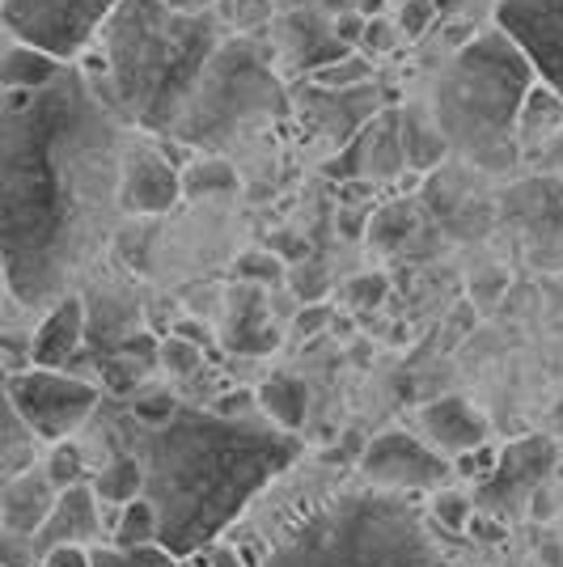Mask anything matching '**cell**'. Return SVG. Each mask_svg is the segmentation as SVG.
Masks as SVG:
<instances>
[{
    "instance_id": "bcb514c9",
    "label": "cell",
    "mask_w": 563,
    "mask_h": 567,
    "mask_svg": "<svg viewBox=\"0 0 563 567\" xmlns=\"http://www.w3.org/2000/svg\"><path fill=\"white\" fill-rule=\"evenodd\" d=\"M178 567H208V564H204V559H195V555H191V559H183V564H178Z\"/></svg>"
},
{
    "instance_id": "7bdbcfd3",
    "label": "cell",
    "mask_w": 563,
    "mask_h": 567,
    "mask_svg": "<svg viewBox=\"0 0 563 567\" xmlns=\"http://www.w3.org/2000/svg\"><path fill=\"white\" fill-rule=\"evenodd\" d=\"M174 334H183V339H191V343H199L204 352H212V331L204 327V322H191V318H183V322L174 327Z\"/></svg>"
},
{
    "instance_id": "8992f818",
    "label": "cell",
    "mask_w": 563,
    "mask_h": 567,
    "mask_svg": "<svg viewBox=\"0 0 563 567\" xmlns=\"http://www.w3.org/2000/svg\"><path fill=\"white\" fill-rule=\"evenodd\" d=\"M276 51L263 43V34H234L212 55L208 72L199 76L183 118L174 123V141L187 148H225L258 123L288 115V94L280 76L272 72Z\"/></svg>"
},
{
    "instance_id": "277c9868",
    "label": "cell",
    "mask_w": 563,
    "mask_h": 567,
    "mask_svg": "<svg viewBox=\"0 0 563 567\" xmlns=\"http://www.w3.org/2000/svg\"><path fill=\"white\" fill-rule=\"evenodd\" d=\"M255 567H449V559L416 499L360 478L284 525Z\"/></svg>"
},
{
    "instance_id": "4316f807",
    "label": "cell",
    "mask_w": 563,
    "mask_h": 567,
    "mask_svg": "<svg viewBox=\"0 0 563 567\" xmlns=\"http://www.w3.org/2000/svg\"><path fill=\"white\" fill-rule=\"evenodd\" d=\"M216 13L234 34H267L272 22L280 18V4L276 0H221Z\"/></svg>"
},
{
    "instance_id": "f1b7e54d",
    "label": "cell",
    "mask_w": 563,
    "mask_h": 567,
    "mask_svg": "<svg viewBox=\"0 0 563 567\" xmlns=\"http://www.w3.org/2000/svg\"><path fill=\"white\" fill-rule=\"evenodd\" d=\"M43 466H48L51 483L64 492V487H76V483H85L90 478V471H85V450L76 445V441H55L48 450V457H43Z\"/></svg>"
},
{
    "instance_id": "836d02e7",
    "label": "cell",
    "mask_w": 563,
    "mask_h": 567,
    "mask_svg": "<svg viewBox=\"0 0 563 567\" xmlns=\"http://www.w3.org/2000/svg\"><path fill=\"white\" fill-rule=\"evenodd\" d=\"M500 457H504V450H492V445L483 441V445H474V450L458 453V457H453V471H458V478H474V483H483V478H492L495 474Z\"/></svg>"
},
{
    "instance_id": "9a60e30c",
    "label": "cell",
    "mask_w": 563,
    "mask_h": 567,
    "mask_svg": "<svg viewBox=\"0 0 563 567\" xmlns=\"http://www.w3.org/2000/svg\"><path fill=\"white\" fill-rule=\"evenodd\" d=\"M55 504H60V487L51 483L43 462L13 474V478H4V487H0V534L34 538L48 525Z\"/></svg>"
},
{
    "instance_id": "f546056e",
    "label": "cell",
    "mask_w": 563,
    "mask_h": 567,
    "mask_svg": "<svg viewBox=\"0 0 563 567\" xmlns=\"http://www.w3.org/2000/svg\"><path fill=\"white\" fill-rule=\"evenodd\" d=\"M428 517H432V525H441V529H449V534H458V529H467L470 520H474V499H470L467 492L441 487V492H432Z\"/></svg>"
},
{
    "instance_id": "484cf974",
    "label": "cell",
    "mask_w": 563,
    "mask_h": 567,
    "mask_svg": "<svg viewBox=\"0 0 563 567\" xmlns=\"http://www.w3.org/2000/svg\"><path fill=\"white\" fill-rule=\"evenodd\" d=\"M369 81H373V55L360 48L348 51L344 60H330V64L309 72V85H318V90H356Z\"/></svg>"
},
{
    "instance_id": "f35d334b",
    "label": "cell",
    "mask_w": 563,
    "mask_h": 567,
    "mask_svg": "<svg viewBox=\"0 0 563 567\" xmlns=\"http://www.w3.org/2000/svg\"><path fill=\"white\" fill-rule=\"evenodd\" d=\"M365 25H369V18H365L360 9H344V13H335V39L348 43V48H360Z\"/></svg>"
},
{
    "instance_id": "4dcf8cb0",
    "label": "cell",
    "mask_w": 563,
    "mask_h": 567,
    "mask_svg": "<svg viewBox=\"0 0 563 567\" xmlns=\"http://www.w3.org/2000/svg\"><path fill=\"white\" fill-rule=\"evenodd\" d=\"M234 276L242 284H255V288H276V284H284L288 271H284L280 255H272V250H246L234 262Z\"/></svg>"
},
{
    "instance_id": "d4e9b609",
    "label": "cell",
    "mask_w": 563,
    "mask_h": 567,
    "mask_svg": "<svg viewBox=\"0 0 563 567\" xmlns=\"http://www.w3.org/2000/svg\"><path fill=\"white\" fill-rule=\"evenodd\" d=\"M94 567H178L183 559L162 543L149 546H115V543H94L90 546Z\"/></svg>"
},
{
    "instance_id": "d6a6232c",
    "label": "cell",
    "mask_w": 563,
    "mask_h": 567,
    "mask_svg": "<svg viewBox=\"0 0 563 567\" xmlns=\"http://www.w3.org/2000/svg\"><path fill=\"white\" fill-rule=\"evenodd\" d=\"M437 18H441L437 0H399V9H395V22H399L407 43H420L423 34H428V25L437 22Z\"/></svg>"
},
{
    "instance_id": "2e32d148",
    "label": "cell",
    "mask_w": 563,
    "mask_h": 567,
    "mask_svg": "<svg viewBox=\"0 0 563 567\" xmlns=\"http://www.w3.org/2000/svg\"><path fill=\"white\" fill-rule=\"evenodd\" d=\"M102 499H98L94 483H76V487H64L60 492V504L51 508L48 525L34 534V550L48 555L51 546H94L102 538Z\"/></svg>"
},
{
    "instance_id": "52a82bcc",
    "label": "cell",
    "mask_w": 563,
    "mask_h": 567,
    "mask_svg": "<svg viewBox=\"0 0 563 567\" xmlns=\"http://www.w3.org/2000/svg\"><path fill=\"white\" fill-rule=\"evenodd\" d=\"M4 399L22 411V420L48 445L55 441H69L76 427L85 424L102 402V390H98L90 378H72L69 369H25V373H9L4 378Z\"/></svg>"
},
{
    "instance_id": "ee69618b",
    "label": "cell",
    "mask_w": 563,
    "mask_h": 567,
    "mask_svg": "<svg viewBox=\"0 0 563 567\" xmlns=\"http://www.w3.org/2000/svg\"><path fill=\"white\" fill-rule=\"evenodd\" d=\"M170 9H178V13H208V9H216L221 0H165Z\"/></svg>"
},
{
    "instance_id": "e575fe53",
    "label": "cell",
    "mask_w": 563,
    "mask_h": 567,
    "mask_svg": "<svg viewBox=\"0 0 563 567\" xmlns=\"http://www.w3.org/2000/svg\"><path fill=\"white\" fill-rule=\"evenodd\" d=\"M402 43V30H399V22L395 18H369V25H365V39H360V51H369V55H390V51L399 48Z\"/></svg>"
},
{
    "instance_id": "83f0119b",
    "label": "cell",
    "mask_w": 563,
    "mask_h": 567,
    "mask_svg": "<svg viewBox=\"0 0 563 567\" xmlns=\"http://www.w3.org/2000/svg\"><path fill=\"white\" fill-rule=\"evenodd\" d=\"M183 187H187V195H229V190H237V169L225 162V157H204V162H195V166L183 169Z\"/></svg>"
},
{
    "instance_id": "f6af8a7d",
    "label": "cell",
    "mask_w": 563,
    "mask_h": 567,
    "mask_svg": "<svg viewBox=\"0 0 563 567\" xmlns=\"http://www.w3.org/2000/svg\"><path fill=\"white\" fill-rule=\"evenodd\" d=\"M390 4H395V0H356V9H360L365 18H381V13H390Z\"/></svg>"
},
{
    "instance_id": "7402d4cb",
    "label": "cell",
    "mask_w": 563,
    "mask_h": 567,
    "mask_svg": "<svg viewBox=\"0 0 563 567\" xmlns=\"http://www.w3.org/2000/svg\"><path fill=\"white\" fill-rule=\"evenodd\" d=\"M306 385L297 378H288V373H276V378H267L258 385V406H263V415L272 420V424L288 427V432H297L301 420H306Z\"/></svg>"
},
{
    "instance_id": "1f68e13d",
    "label": "cell",
    "mask_w": 563,
    "mask_h": 567,
    "mask_svg": "<svg viewBox=\"0 0 563 567\" xmlns=\"http://www.w3.org/2000/svg\"><path fill=\"white\" fill-rule=\"evenodd\" d=\"M157 360H162L165 373H174V378H195L204 369V348L183 339V334H170L157 348Z\"/></svg>"
},
{
    "instance_id": "b9f144b4",
    "label": "cell",
    "mask_w": 563,
    "mask_h": 567,
    "mask_svg": "<svg viewBox=\"0 0 563 567\" xmlns=\"http://www.w3.org/2000/svg\"><path fill=\"white\" fill-rule=\"evenodd\" d=\"M204 564L208 567H255L242 550H234V546H225V543H216L204 550Z\"/></svg>"
},
{
    "instance_id": "ba28073f",
    "label": "cell",
    "mask_w": 563,
    "mask_h": 567,
    "mask_svg": "<svg viewBox=\"0 0 563 567\" xmlns=\"http://www.w3.org/2000/svg\"><path fill=\"white\" fill-rule=\"evenodd\" d=\"M123 0H4V34L55 51L76 64L98 43V30Z\"/></svg>"
},
{
    "instance_id": "60d3db41",
    "label": "cell",
    "mask_w": 563,
    "mask_h": 567,
    "mask_svg": "<svg viewBox=\"0 0 563 567\" xmlns=\"http://www.w3.org/2000/svg\"><path fill=\"white\" fill-rule=\"evenodd\" d=\"M136 378H141V369H136V355H132L127 364H106V369H102V381H106V390H111V394H132Z\"/></svg>"
},
{
    "instance_id": "c3c4849f",
    "label": "cell",
    "mask_w": 563,
    "mask_h": 567,
    "mask_svg": "<svg viewBox=\"0 0 563 567\" xmlns=\"http://www.w3.org/2000/svg\"><path fill=\"white\" fill-rule=\"evenodd\" d=\"M395 4H399V0H395Z\"/></svg>"
},
{
    "instance_id": "603a6c76",
    "label": "cell",
    "mask_w": 563,
    "mask_h": 567,
    "mask_svg": "<svg viewBox=\"0 0 563 567\" xmlns=\"http://www.w3.org/2000/svg\"><path fill=\"white\" fill-rule=\"evenodd\" d=\"M90 483H94L98 499H102L106 508H123L127 499L144 496V462L136 453H119V457H111Z\"/></svg>"
},
{
    "instance_id": "ac0fdd59",
    "label": "cell",
    "mask_w": 563,
    "mask_h": 567,
    "mask_svg": "<svg viewBox=\"0 0 563 567\" xmlns=\"http://www.w3.org/2000/svg\"><path fill=\"white\" fill-rule=\"evenodd\" d=\"M64 69H69V60H60L55 51L34 48L25 39L4 34V55H0V90L4 94H13V90H43Z\"/></svg>"
},
{
    "instance_id": "7a4b0ae2",
    "label": "cell",
    "mask_w": 563,
    "mask_h": 567,
    "mask_svg": "<svg viewBox=\"0 0 563 567\" xmlns=\"http://www.w3.org/2000/svg\"><path fill=\"white\" fill-rule=\"evenodd\" d=\"M132 453L144 462V496L162 513V546L178 559L216 546L284 471L301 462V436L267 415H221L178 406L141 424Z\"/></svg>"
},
{
    "instance_id": "74e56055",
    "label": "cell",
    "mask_w": 563,
    "mask_h": 567,
    "mask_svg": "<svg viewBox=\"0 0 563 567\" xmlns=\"http://www.w3.org/2000/svg\"><path fill=\"white\" fill-rule=\"evenodd\" d=\"M330 322H335V309L323 306V301H306V309L293 322V331H297V339H314L318 331H327Z\"/></svg>"
},
{
    "instance_id": "7c38bea8",
    "label": "cell",
    "mask_w": 563,
    "mask_h": 567,
    "mask_svg": "<svg viewBox=\"0 0 563 567\" xmlns=\"http://www.w3.org/2000/svg\"><path fill=\"white\" fill-rule=\"evenodd\" d=\"M407 169V148H402V111H381L373 115L344 153L327 166L330 178H360V183H386Z\"/></svg>"
},
{
    "instance_id": "cb8c5ba5",
    "label": "cell",
    "mask_w": 563,
    "mask_h": 567,
    "mask_svg": "<svg viewBox=\"0 0 563 567\" xmlns=\"http://www.w3.org/2000/svg\"><path fill=\"white\" fill-rule=\"evenodd\" d=\"M111 543L115 546H149L162 543V513L149 496L127 499L123 508H115L111 520Z\"/></svg>"
},
{
    "instance_id": "44dd1931",
    "label": "cell",
    "mask_w": 563,
    "mask_h": 567,
    "mask_svg": "<svg viewBox=\"0 0 563 567\" xmlns=\"http://www.w3.org/2000/svg\"><path fill=\"white\" fill-rule=\"evenodd\" d=\"M402 148H407V166L411 169H432L453 144L441 132L437 115H428V111H402Z\"/></svg>"
},
{
    "instance_id": "d6986e66",
    "label": "cell",
    "mask_w": 563,
    "mask_h": 567,
    "mask_svg": "<svg viewBox=\"0 0 563 567\" xmlns=\"http://www.w3.org/2000/svg\"><path fill=\"white\" fill-rule=\"evenodd\" d=\"M560 132H563V94L555 85L539 81L530 90V97H525V106H521V118H516V144H521L525 157H534Z\"/></svg>"
},
{
    "instance_id": "d590c367",
    "label": "cell",
    "mask_w": 563,
    "mask_h": 567,
    "mask_svg": "<svg viewBox=\"0 0 563 567\" xmlns=\"http://www.w3.org/2000/svg\"><path fill=\"white\" fill-rule=\"evenodd\" d=\"M386 292H390L386 276H356V280L348 284V301L360 306V309L381 306V301H386Z\"/></svg>"
},
{
    "instance_id": "8d00e7d4",
    "label": "cell",
    "mask_w": 563,
    "mask_h": 567,
    "mask_svg": "<svg viewBox=\"0 0 563 567\" xmlns=\"http://www.w3.org/2000/svg\"><path fill=\"white\" fill-rule=\"evenodd\" d=\"M212 411H221V415H234V420H246V415H263V406H258V390H229V394H221V399L212 402Z\"/></svg>"
},
{
    "instance_id": "5b68a950",
    "label": "cell",
    "mask_w": 563,
    "mask_h": 567,
    "mask_svg": "<svg viewBox=\"0 0 563 567\" xmlns=\"http://www.w3.org/2000/svg\"><path fill=\"white\" fill-rule=\"evenodd\" d=\"M539 81L530 51L504 25H488L449 60L432 115L449 144L474 166L509 169L516 157H525L516 144V118Z\"/></svg>"
},
{
    "instance_id": "e0dca14e",
    "label": "cell",
    "mask_w": 563,
    "mask_h": 567,
    "mask_svg": "<svg viewBox=\"0 0 563 567\" xmlns=\"http://www.w3.org/2000/svg\"><path fill=\"white\" fill-rule=\"evenodd\" d=\"M85 322H90L85 301L76 292H64L55 306H48V313L39 318V331H34V364L69 369L85 343Z\"/></svg>"
},
{
    "instance_id": "ab89813d",
    "label": "cell",
    "mask_w": 563,
    "mask_h": 567,
    "mask_svg": "<svg viewBox=\"0 0 563 567\" xmlns=\"http://www.w3.org/2000/svg\"><path fill=\"white\" fill-rule=\"evenodd\" d=\"M43 567H94V555H90V546H51L48 555H43Z\"/></svg>"
},
{
    "instance_id": "9c48e42d",
    "label": "cell",
    "mask_w": 563,
    "mask_h": 567,
    "mask_svg": "<svg viewBox=\"0 0 563 567\" xmlns=\"http://www.w3.org/2000/svg\"><path fill=\"white\" fill-rule=\"evenodd\" d=\"M356 474L373 487L386 492H407V496H432L449 487L453 478V462L437 445H428L420 432H407V427H390L373 436L360 457H356Z\"/></svg>"
},
{
    "instance_id": "6da1fadb",
    "label": "cell",
    "mask_w": 563,
    "mask_h": 567,
    "mask_svg": "<svg viewBox=\"0 0 563 567\" xmlns=\"http://www.w3.org/2000/svg\"><path fill=\"white\" fill-rule=\"evenodd\" d=\"M127 118L94 90L81 60L43 90L0 102V246L4 292L55 306L102 255L123 204Z\"/></svg>"
},
{
    "instance_id": "3957f363",
    "label": "cell",
    "mask_w": 563,
    "mask_h": 567,
    "mask_svg": "<svg viewBox=\"0 0 563 567\" xmlns=\"http://www.w3.org/2000/svg\"><path fill=\"white\" fill-rule=\"evenodd\" d=\"M225 39L229 25L216 9L178 13L165 0H123L81 55V69L132 127L170 136Z\"/></svg>"
},
{
    "instance_id": "5bb4252c",
    "label": "cell",
    "mask_w": 563,
    "mask_h": 567,
    "mask_svg": "<svg viewBox=\"0 0 563 567\" xmlns=\"http://www.w3.org/2000/svg\"><path fill=\"white\" fill-rule=\"evenodd\" d=\"M416 432H420L428 445H437L446 457H458V453L483 445L492 424H488V415L474 402L449 394V399L423 402L420 411H416Z\"/></svg>"
},
{
    "instance_id": "8fae6325",
    "label": "cell",
    "mask_w": 563,
    "mask_h": 567,
    "mask_svg": "<svg viewBox=\"0 0 563 567\" xmlns=\"http://www.w3.org/2000/svg\"><path fill=\"white\" fill-rule=\"evenodd\" d=\"M495 25L530 51L542 81L563 94V0H495Z\"/></svg>"
},
{
    "instance_id": "4fadbf2b",
    "label": "cell",
    "mask_w": 563,
    "mask_h": 567,
    "mask_svg": "<svg viewBox=\"0 0 563 567\" xmlns=\"http://www.w3.org/2000/svg\"><path fill=\"white\" fill-rule=\"evenodd\" d=\"M555 466V445L551 441H521V445H509L500 466H495L492 478H483V492H479V508H492L500 517H509L513 508H521L525 499L542 487L546 471Z\"/></svg>"
},
{
    "instance_id": "30bf717a",
    "label": "cell",
    "mask_w": 563,
    "mask_h": 567,
    "mask_svg": "<svg viewBox=\"0 0 563 567\" xmlns=\"http://www.w3.org/2000/svg\"><path fill=\"white\" fill-rule=\"evenodd\" d=\"M187 195L183 166L162 148L157 136H132L123 153V178H119V204L123 216H162Z\"/></svg>"
},
{
    "instance_id": "7dc6e473",
    "label": "cell",
    "mask_w": 563,
    "mask_h": 567,
    "mask_svg": "<svg viewBox=\"0 0 563 567\" xmlns=\"http://www.w3.org/2000/svg\"><path fill=\"white\" fill-rule=\"evenodd\" d=\"M560 453H563V445H560Z\"/></svg>"
},
{
    "instance_id": "ffe728a7",
    "label": "cell",
    "mask_w": 563,
    "mask_h": 567,
    "mask_svg": "<svg viewBox=\"0 0 563 567\" xmlns=\"http://www.w3.org/2000/svg\"><path fill=\"white\" fill-rule=\"evenodd\" d=\"M48 445L34 427L22 420V411L4 399V436H0V478H13V474L39 466L48 453H39Z\"/></svg>"
}]
</instances>
